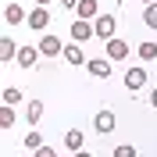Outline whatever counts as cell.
Listing matches in <instances>:
<instances>
[{"label":"cell","instance_id":"obj_16","mask_svg":"<svg viewBox=\"0 0 157 157\" xmlns=\"http://www.w3.org/2000/svg\"><path fill=\"white\" fill-rule=\"evenodd\" d=\"M143 21H147L150 29L157 32V0H154V4H147V11H143Z\"/></svg>","mask_w":157,"mask_h":157},{"label":"cell","instance_id":"obj_10","mask_svg":"<svg viewBox=\"0 0 157 157\" xmlns=\"http://www.w3.org/2000/svg\"><path fill=\"white\" fill-rule=\"evenodd\" d=\"M93 125H97V132H100V136H107V132H114V114H111V111H100Z\"/></svg>","mask_w":157,"mask_h":157},{"label":"cell","instance_id":"obj_20","mask_svg":"<svg viewBox=\"0 0 157 157\" xmlns=\"http://www.w3.org/2000/svg\"><path fill=\"white\" fill-rule=\"evenodd\" d=\"M18 100H21V89H14V86H7V89H4V104H11V107H14Z\"/></svg>","mask_w":157,"mask_h":157},{"label":"cell","instance_id":"obj_1","mask_svg":"<svg viewBox=\"0 0 157 157\" xmlns=\"http://www.w3.org/2000/svg\"><path fill=\"white\" fill-rule=\"evenodd\" d=\"M93 29H97V36L107 43V39H114V29H118V21H114V14H100L97 21H93Z\"/></svg>","mask_w":157,"mask_h":157},{"label":"cell","instance_id":"obj_23","mask_svg":"<svg viewBox=\"0 0 157 157\" xmlns=\"http://www.w3.org/2000/svg\"><path fill=\"white\" fill-rule=\"evenodd\" d=\"M61 4H64V7H78V0H61Z\"/></svg>","mask_w":157,"mask_h":157},{"label":"cell","instance_id":"obj_5","mask_svg":"<svg viewBox=\"0 0 157 157\" xmlns=\"http://www.w3.org/2000/svg\"><path fill=\"white\" fill-rule=\"evenodd\" d=\"M107 57L111 61H121V57H128V43H125V39H107Z\"/></svg>","mask_w":157,"mask_h":157},{"label":"cell","instance_id":"obj_11","mask_svg":"<svg viewBox=\"0 0 157 157\" xmlns=\"http://www.w3.org/2000/svg\"><path fill=\"white\" fill-rule=\"evenodd\" d=\"M36 57H39V47H21L14 61H18L21 68H32V64H36Z\"/></svg>","mask_w":157,"mask_h":157},{"label":"cell","instance_id":"obj_18","mask_svg":"<svg viewBox=\"0 0 157 157\" xmlns=\"http://www.w3.org/2000/svg\"><path fill=\"white\" fill-rule=\"evenodd\" d=\"M136 54H139L143 61H154V57H157V43H139V50H136Z\"/></svg>","mask_w":157,"mask_h":157},{"label":"cell","instance_id":"obj_15","mask_svg":"<svg viewBox=\"0 0 157 157\" xmlns=\"http://www.w3.org/2000/svg\"><path fill=\"white\" fill-rule=\"evenodd\" d=\"M39 118H43V104L32 100L29 107H25V121H29V125H39Z\"/></svg>","mask_w":157,"mask_h":157},{"label":"cell","instance_id":"obj_6","mask_svg":"<svg viewBox=\"0 0 157 157\" xmlns=\"http://www.w3.org/2000/svg\"><path fill=\"white\" fill-rule=\"evenodd\" d=\"M4 21H7V25H18V21H29V14L21 11V4H7V7H4Z\"/></svg>","mask_w":157,"mask_h":157},{"label":"cell","instance_id":"obj_4","mask_svg":"<svg viewBox=\"0 0 157 157\" xmlns=\"http://www.w3.org/2000/svg\"><path fill=\"white\" fill-rule=\"evenodd\" d=\"M143 86H147V71H143V68H128L125 71V89H128V93H139Z\"/></svg>","mask_w":157,"mask_h":157},{"label":"cell","instance_id":"obj_21","mask_svg":"<svg viewBox=\"0 0 157 157\" xmlns=\"http://www.w3.org/2000/svg\"><path fill=\"white\" fill-rule=\"evenodd\" d=\"M114 157H136V147L132 143H121V147H114Z\"/></svg>","mask_w":157,"mask_h":157},{"label":"cell","instance_id":"obj_28","mask_svg":"<svg viewBox=\"0 0 157 157\" xmlns=\"http://www.w3.org/2000/svg\"><path fill=\"white\" fill-rule=\"evenodd\" d=\"M121 4H125V0H121Z\"/></svg>","mask_w":157,"mask_h":157},{"label":"cell","instance_id":"obj_25","mask_svg":"<svg viewBox=\"0 0 157 157\" xmlns=\"http://www.w3.org/2000/svg\"><path fill=\"white\" fill-rule=\"evenodd\" d=\"M75 157H93V154H89V150H78V154H75Z\"/></svg>","mask_w":157,"mask_h":157},{"label":"cell","instance_id":"obj_26","mask_svg":"<svg viewBox=\"0 0 157 157\" xmlns=\"http://www.w3.org/2000/svg\"><path fill=\"white\" fill-rule=\"evenodd\" d=\"M36 4H39V7H47V4H50V0H36Z\"/></svg>","mask_w":157,"mask_h":157},{"label":"cell","instance_id":"obj_22","mask_svg":"<svg viewBox=\"0 0 157 157\" xmlns=\"http://www.w3.org/2000/svg\"><path fill=\"white\" fill-rule=\"evenodd\" d=\"M36 157H57V150H54V147H47V143H43V147L36 150Z\"/></svg>","mask_w":157,"mask_h":157},{"label":"cell","instance_id":"obj_27","mask_svg":"<svg viewBox=\"0 0 157 157\" xmlns=\"http://www.w3.org/2000/svg\"><path fill=\"white\" fill-rule=\"evenodd\" d=\"M143 4H154V0H143Z\"/></svg>","mask_w":157,"mask_h":157},{"label":"cell","instance_id":"obj_9","mask_svg":"<svg viewBox=\"0 0 157 157\" xmlns=\"http://www.w3.org/2000/svg\"><path fill=\"white\" fill-rule=\"evenodd\" d=\"M86 68H89V75H97V78H107V75H111V57H107V61H104V57H93V61L86 64Z\"/></svg>","mask_w":157,"mask_h":157},{"label":"cell","instance_id":"obj_3","mask_svg":"<svg viewBox=\"0 0 157 157\" xmlns=\"http://www.w3.org/2000/svg\"><path fill=\"white\" fill-rule=\"evenodd\" d=\"M89 36H97V29H93L86 18H75V21H71V39H75V43H86Z\"/></svg>","mask_w":157,"mask_h":157},{"label":"cell","instance_id":"obj_13","mask_svg":"<svg viewBox=\"0 0 157 157\" xmlns=\"http://www.w3.org/2000/svg\"><path fill=\"white\" fill-rule=\"evenodd\" d=\"M14 57H18V47H14L11 36H4L0 39V61H14Z\"/></svg>","mask_w":157,"mask_h":157},{"label":"cell","instance_id":"obj_12","mask_svg":"<svg viewBox=\"0 0 157 157\" xmlns=\"http://www.w3.org/2000/svg\"><path fill=\"white\" fill-rule=\"evenodd\" d=\"M78 18H100V4L97 0H78Z\"/></svg>","mask_w":157,"mask_h":157},{"label":"cell","instance_id":"obj_19","mask_svg":"<svg viewBox=\"0 0 157 157\" xmlns=\"http://www.w3.org/2000/svg\"><path fill=\"white\" fill-rule=\"evenodd\" d=\"M0 125H4V128L14 125V111H11V104H4V107H0Z\"/></svg>","mask_w":157,"mask_h":157},{"label":"cell","instance_id":"obj_24","mask_svg":"<svg viewBox=\"0 0 157 157\" xmlns=\"http://www.w3.org/2000/svg\"><path fill=\"white\" fill-rule=\"evenodd\" d=\"M150 104H154V107H157V89H154V93H150Z\"/></svg>","mask_w":157,"mask_h":157},{"label":"cell","instance_id":"obj_14","mask_svg":"<svg viewBox=\"0 0 157 157\" xmlns=\"http://www.w3.org/2000/svg\"><path fill=\"white\" fill-rule=\"evenodd\" d=\"M64 61H68V64H89V61H86V54L78 50V43H71V47H64Z\"/></svg>","mask_w":157,"mask_h":157},{"label":"cell","instance_id":"obj_2","mask_svg":"<svg viewBox=\"0 0 157 157\" xmlns=\"http://www.w3.org/2000/svg\"><path fill=\"white\" fill-rule=\"evenodd\" d=\"M39 54H47V57H57V54H64V43H61L54 32H47V36L39 39Z\"/></svg>","mask_w":157,"mask_h":157},{"label":"cell","instance_id":"obj_8","mask_svg":"<svg viewBox=\"0 0 157 157\" xmlns=\"http://www.w3.org/2000/svg\"><path fill=\"white\" fill-rule=\"evenodd\" d=\"M29 25H32V29H39V32L47 29V25H50V14H47V7H39V4H36V11H29Z\"/></svg>","mask_w":157,"mask_h":157},{"label":"cell","instance_id":"obj_17","mask_svg":"<svg viewBox=\"0 0 157 157\" xmlns=\"http://www.w3.org/2000/svg\"><path fill=\"white\" fill-rule=\"evenodd\" d=\"M21 147H29V150H32V154H36V150H39V147H43V136H39V132H29V136L21 139Z\"/></svg>","mask_w":157,"mask_h":157},{"label":"cell","instance_id":"obj_7","mask_svg":"<svg viewBox=\"0 0 157 157\" xmlns=\"http://www.w3.org/2000/svg\"><path fill=\"white\" fill-rule=\"evenodd\" d=\"M82 143H86L82 128H68V132H64V147H68L71 154H78V150H82Z\"/></svg>","mask_w":157,"mask_h":157}]
</instances>
